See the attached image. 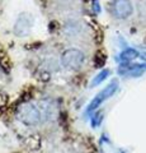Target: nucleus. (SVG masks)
Instances as JSON below:
<instances>
[{
	"mask_svg": "<svg viewBox=\"0 0 146 153\" xmlns=\"http://www.w3.org/2000/svg\"><path fill=\"white\" fill-rule=\"evenodd\" d=\"M17 119L24 125H37L41 121V112L38 107L32 103H23L17 110Z\"/></svg>",
	"mask_w": 146,
	"mask_h": 153,
	"instance_id": "f257e3e1",
	"label": "nucleus"
},
{
	"mask_svg": "<svg viewBox=\"0 0 146 153\" xmlns=\"http://www.w3.org/2000/svg\"><path fill=\"white\" fill-rule=\"evenodd\" d=\"M61 61H62V65L66 69L79 70V69H81L84 61H85V56H84V54L80 50L70 49L64 52L62 57H61Z\"/></svg>",
	"mask_w": 146,
	"mask_h": 153,
	"instance_id": "f03ea898",
	"label": "nucleus"
},
{
	"mask_svg": "<svg viewBox=\"0 0 146 153\" xmlns=\"http://www.w3.org/2000/svg\"><path fill=\"white\" fill-rule=\"evenodd\" d=\"M112 13L116 18L125 19L132 14V5L130 0H114L112 4Z\"/></svg>",
	"mask_w": 146,
	"mask_h": 153,
	"instance_id": "7ed1b4c3",
	"label": "nucleus"
},
{
	"mask_svg": "<svg viewBox=\"0 0 146 153\" xmlns=\"http://www.w3.org/2000/svg\"><path fill=\"white\" fill-rule=\"evenodd\" d=\"M32 26H33V18H32L31 14H22L15 22L14 32H15V35L23 37L27 33H29Z\"/></svg>",
	"mask_w": 146,
	"mask_h": 153,
	"instance_id": "20e7f679",
	"label": "nucleus"
}]
</instances>
